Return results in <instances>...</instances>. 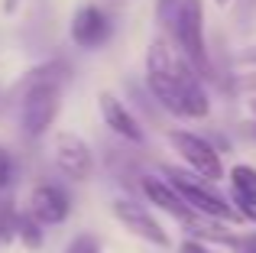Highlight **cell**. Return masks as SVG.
I'll use <instances>...</instances> for the list:
<instances>
[{
  "label": "cell",
  "mask_w": 256,
  "mask_h": 253,
  "mask_svg": "<svg viewBox=\"0 0 256 253\" xmlns=\"http://www.w3.org/2000/svg\"><path fill=\"white\" fill-rule=\"evenodd\" d=\"M178 253H211V247H208V244H201V240H194V237H188V240H182Z\"/></svg>",
  "instance_id": "obj_20"
},
{
  "label": "cell",
  "mask_w": 256,
  "mask_h": 253,
  "mask_svg": "<svg viewBox=\"0 0 256 253\" xmlns=\"http://www.w3.org/2000/svg\"><path fill=\"white\" fill-rule=\"evenodd\" d=\"M16 237V204L13 198L0 202V244H10Z\"/></svg>",
  "instance_id": "obj_14"
},
{
  "label": "cell",
  "mask_w": 256,
  "mask_h": 253,
  "mask_svg": "<svg viewBox=\"0 0 256 253\" xmlns=\"http://www.w3.org/2000/svg\"><path fill=\"white\" fill-rule=\"evenodd\" d=\"M230 208L237 211V218H240V221H250V224H256V198H250V195H240V192H230Z\"/></svg>",
  "instance_id": "obj_17"
},
{
  "label": "cell",
  "mask_w": 256,
  "mask_h": 253,
  "mask_svg": "<svg viewBox=\"0 0 256 253\" xmlns=\"http://www.w3.org/2000/svg\"><path fill=\"white\" fill-rule=\"evenodd\" d=\"M62 110V88L52 82H26L23 104H20V130L23 136L39 140L49 133Z\"/></svg>",
  "instance_id": "obj_3"
},
{
  "label": "cell",
  "mask_w": 256,
  "mask_h": 253,
  "mask_svg": "<svg viewBox=\"0 0 256 253\" xmlns=\"http://www.w3.org/2000/svg\"><path fill=\"white\" fill-rule=\"evenodd\" d=\"M227 178H230V192H240V195L256 198V169L253 166H246V162L234 166Z\"/></svg>",
  "instance_id": "obj_13"
},
{
  "label": "cell",
  "mask_w": 256,
  "mask_h": 253,
  "mask_svg": "<svg viewBox=\"0 0 256 253\" xmlns=\"http://www.w3.org/2000/svg\"><path fill=\"white\" fill-rule=\"evenodd\" d=\"M52 159H56L58 172L68 182H88V178H94V169H98V159H94V150L88 146V140L72 133V130L56 133V140H52Z\"/></svg>",
  "instance_id": "obj_5"
},
{
  "label": "cell",
  "mask_w": 256,
  "mask_h": 253,
  "mask_svg": "<svg viewBox=\"0 0 256 253\" xmlns=\"http://www.w3.org/2000/svg\"><path fill=\"white\" fill-rule=\"evenodd\" d=\"M30 211L42 228H56V224H65L72 214V195L56 182H39L32 185L30 192Z\"/></svg>",
  "instance_id": "obj_9"
},
{
  "label": "cell",
  "mask_w": 256,
  "mask_h": 253,
  "mask_svg": "<svg viewBox=\"0 0 256 253\" xmlns=\"http://www.w3.org/2000/svg\"><path fill=\"white\" fill-rule=\"evenodd\" d=\"M162 176L172 182V188L182 195V202L188 204V208L194 211V214L201 218H211V221H224V224H237V211L230 208V202L227 198H220L218 192L211 188L208 182H201L194 172L188 169H178V166H162Z\"/></svg>",
  "instance_id": "obj_2"
},
{
  "label": "cell",
  "mask_w": 256,
  "mask_h": 253,
  "mask_svg": "<svg viewBox=\"0 0 256 253\" xmlns=\"http://www.w3.org/2000/svg\"><path fill=\"white\" fill-rule=\"evenodd\" d=\"M234 91H253V94H256V72H250V75H240L237 82H234Z\"/></svg>",
  "instance_id": "obj_21"
},
{
  "label": "cell",
  "mask_w": 256,
  "mask_h": 253,
  "mask_svg": "<svg viewBox=\"0 0 256 253\" xmlns=\"http://www.w3.org/2000/svg\"><path fill=\"white\" fill-rule=\"evenodd\" d=\"M16 240H23L26 250H39L46 244V228L30 211H16Z\"/></svg>",
  "instance_id": "obj_11"
},
{
  "label": "cell",
  "mask_w": 256,
  "mask_h": 253,
  "mask_svg": "<svg viewBox=\"0 0 256 253\" xmlns=\"http://www.w3.org/2000/svg\"><path fill=\"white\" fill-rule=\"evenodd\" d=\"M250 110H253V117H256V98H253V101H250Z\"/></svg>",
  "instance_id": "obj_26"
},
{
  "label": "cell",
  "mask_w": 256,
  "mask_h": 253,
  "mask_svg": "<svg viewBox=\"0 0 256 253\" xmlns=\"http://www.w3.org/2000/svg\"><path fill=\"white\" fill-rule=\"evenodd\" d=\"M237 250H250V253H256V234H244L240 237V247Z\"/></svg>",
  "instance_id": "obj_23"
},
{
  "label": "cell",
  "mask_w": 256,
  "mask_h": 253,
  "mask_svg": "<svg viewBox=\"0 0 256 253\" xmlns=\"http://www.w3.org/2000/svg\"><path fill=\"white\" fill-rule=\"evenodd\" d=\"M166 39L194 65V72L201 78H218L211 56H208V46H204V4L201 0H182L178 20H175L172 32Z\"/></svg>",
  "instance_id": "obj_1"
},
{
  "label": "cell",
  "mask_w": 256,
  "mask_h": 253,
  "mask_svg": "<svg viewBox=\"0 0 256 253\" xmlns=\"http://www.w3.org/2000/svg\"><path fill=\"white\" fill-rule=\"evenodd\" d=\"M178 10H182V0H156V20L162 23L166 32H172L175 20H178Z\"/></svg>",
  "instance_id": "obj_16"
},
{
  "label": "cell",
  "mask_w": 256,
  "mask_h": 253,
  "mask_svg": "<svg viewBox=\"0 0 256 253\" xmlns=\"http://www.w3.org/2000/svg\"><path fill=\"white\" fill-rule=\"evenodd\" d=\"M13 176H16L13 156H10V152H0V192H6L13 185Z\"/></svg>",
  "instance_id": "obj_19"
},
{
  "label": "cell",
  "mask_w": 256,
  "mask_h": 253,
  "mask_svg": "<svg viewBox=\"0 0 256 253\" xmlns=\"http://www.w3.org/2000/svg\"><path fill=\"white\" fill-rule=\"evenodd\" d=\"M110 208H114V218L120 221V228L130 230L133 237H140V240L152 244V247H159V250H169L172 247L169 230L152 218V211L146 208V204L133 202V198H117Z\"/></svg>",
  "instance_id": "obj_6"
},
{
  "label": "cell",
  "mask_w": 256,
  "mask_h": 253,
  "mask_svg": "<svg viewBox=\"0 0 256 253\" xmlns=\"http://www.w3.org/2000/svg\"><path fill=\"white\" fill-rule=\"evenodd\" d=\"M166 140H169V146L178 152L182 162L188 166V172H194L201 182L214 185V182H220V178L227 176L224 162H220V150L211 143V140L198 136V133H192V130H169Z\"/></svg>",
  "instance_id": "obj_4"
},
{
  "label": "cell",
  "mask_w": 256,
  "mask_h": 253,
  "mask_svg": "<svg viewBox=\"0 0 256 253\" xmlns=\"http://www.w3.org/2000/svg\"><path fill=\"white\" fill-rule=\"evenodd\" d=\"M253 13H256V0H234V16H237V26H240V30H246V26H250Z\"/></svg>",
  "instance_id": "obj_18"
},
{
  "label": "cell",
  "mask_w": 256,
  "mask_h": 253,
  "mask_svg": "<svg viewBox=\"0 0 256 253\" xmlns=\"http://www.w3.org/2000/svg\"><path fill=\"white\" fill-rule=\"evenodd\" d=\"M16 6H20V0H4V13H16Z\"/></svg>",
  "instance_id": "obj_24"
},
{
  "label": "cell",
  "mask_w": 256,
  "mask_h": 253,
  "mask_svg": "<svg viewBox=\"0 0 256 253\" xmlns=\"http://www.w3.org/2000/svg\"><path fill=\"white\" fill-rule=\"evenodd\" d=\"M140 192H143V198L152 204V208L166 211V214L175 218V221H188V218L194 214V211L182 202L178 192L172 188L169 178H159V176H152V172H143V176H140Z\"/></svg>",
  "instance_id": "obj_10"
},
{
  "label": "cell",
  "mask_w": 256,
  "mask_h": 253,
  "mask_svg": "<svg viewBox=\"0 0 256 253\" xmlns=\"http://www.w3.org/2000/svg\"><path fill=\"white\" fill-rule=\"evenodd\" d=\"M62 253H100V240L91 234V230H82V234H75L68 244H65Z\"/></svg>",
  "instance_id": "obj_15"
},
{
  "label": "cell",
  "mask_w": 256,
  "mask_h": 253,
  "mask_svg": "<svg viewBox=\"0 0 256 253\" xmlns=\"http://www.w3.org/2000/svg\"><path fill=\"white\" fill-rule=\"evenodd\" d=\"M234 62H237V65H256V46H246V49H240Z\"/></svg>",
  "instance_id": "obj_22"
},
{
  "label": "cell",
  "mask_w": 256,
  "mask_h": 253,
  "mask_svg": "<svg viewBox=\"0 0 256 253\" xmlns=\"http://www.w3.org/2000/svg\"><path fill=\"white\" fill-rule=\"evenodd\" d=\"M0 152H6V150H4V146H0Z\"/></svg>",
  "instance_id": "obj_28"
},
{
  "label": "cell",
  "mask_w": 256,
  "mask_h": 253,
  "mask_svg": "<svg viewBox=\"0 0 256 253\" xmlns=\"http://www.w3.org/2000/svg\"><path fill=\"white\" fill-rule=\"evenodd\" d=\"M98 108H100V117L104 124L110 126L114 136H120L124 143H133V146H143L146 143V126L133 114V108L126 101H120L114 91H100L98 94Z\"/></svg>",
  "instance_id": "obj_8"
},
{
  "label": "cell",
  "mask_w": 256,
  "mask_h": 253,
  "mask_svg": "<svg viewBox=\"0 0 256 253\" xmlns=\"http://www.w3.org/2000/svg\"><path fill=\"white\" fill-rule=\"evenodd\" d=\"M230 4H234V0H214V6H220V10H227Z\"/></svg>",
  "instance_id": "obj_25"
},
{
  "label": "cell",
  "mask_w": 256,
  "mask_h": 253,
  "mask_svg": "<svg viewBox=\"0 0 256 253\" xmlns=\"http://www.w3.org/2000/svg\"><path fill=\"white\" fill-rule=\"evenodd\" d=\"M26 82H52V84H58V88H65V84L72 82V68L62 58H52V62H46V65H36V68L26 75Z\"/></svg>",
  "instance_id": "obj_12"
},
{
  "label": "cell",
  "mask_w": 256,
  "mask_h": 253,
  "mask_svg": "<svg viewBox=\"0 0 256 253\" xmlns=\"http://www.w3.org/2000/svg\"><path fill=\"white\" fill-rule=\"evenodd\" d=\"M237 253H250V250H237Z\"/></svg>",
  "instance_id": "obj_27"
},
{
  "label": "cell",
  "mask_w": 256,
  "mask_h": 253,
  "mask_svg": "<svg viewBox=\"0 0 256 253\" xmlns=\"http://www.w3.org/2000/svg\"><path fill=\"white\" fill-rule=\"evenodd\" d=\"M68 36H72V42H75L78 49L94 52V49H100V46L110 42L114 23H110V16H107L98 4H84V6H78L75 16H72Z\"/></svg>",
  "instance_id": "obj_7"
}]
</instances>
